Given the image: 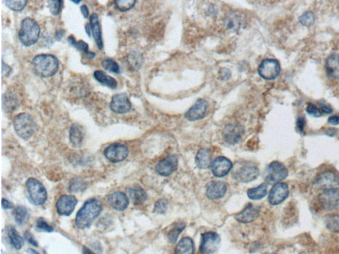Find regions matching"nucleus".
Wrapping results in <instances>:
<instances>
[{"label": "nucleus", "mask_w": 339, "mask_h": 254, "mask_svg": "<svg viewBox=\"0 0 339 254\" xmlns=\"http://www.w3.org/2000/svg\"><path fill=\"white\" fill-rule=\"evenodd\" d=\"M103 205L97 199H92L87 201L77 213L76 225L80 229H85L91 226L92 222L101 213Z\"/></svg>", "instance_id": "1"}, {"label": "nucleus", "mask_w": 339, "mask_h": 254, "mask_svg": "<svg viewBox=\"0 0 339 254\" xmlns=\"http://www.w3.org/2000/svg\"><path fill=\"white\" fill-rule=\"evenodd\" d=\"M32 64L35 72L39 76L51 77L58 72L59 62L51 54H40L33 58Z\"/></svg>", "instance_id": "2"}, {"label": "nucleus", "mask_w": 339, "mask_h": 254, "mask_svg": "<svg viewBox=\"0 0 339 254\" xmlns=\"http://www.w3.org/2000/svg\"><path fill=\"white\" fill-rule=\"evenodd\" d=\"M40 35L39 25L33 19L27 18L22 21L19 38L21 43L26 47L35 45Z\"/></svg>", "instance_id": "3"}, {"label": "nucleus", "mask_w": 339, "mask_h": 254, "mask_svg": "<svg viewBox=\"0 0 339 254\" xmlns=\"http://www.w3.org/2000/svg\"><path fill=\"white\" fill-rule=\"evenodd\" d=\"M14 126L16 133L24 140L31 138L37 129L34 119L26 113H20L15 117Z\"/></svg>", "instance_id": "4"}, {"label": "nucleus", "mask_w": 339, "mask_h": 254, "mask_svg": "<svg viewBox=\"0 0 339 254\" xmlns=\"http://www.w3.org/2000/svg\"><path fill=\"white\" fill-rule=\"evenodd\" d=\"M26 188L31 202L35 205H42L47 199V193L45 187L41 182L31 178L26 182Z\"/></svg>", "instance_id": "5"}, {"label": "nucleus", "mask_w": 339, "mask_h": 254, "mask_svg": "<svg viewBox=\"0 0 339 254\" xmlns=\"http://www.w3.org/2000/svg\"><path fill=\"white\" fill-rule=\"evenodd\" d=\"M259 174V170L257 165L250 161H246L236 167L233 172V177L238 182L248 183L256 179Z\"/></svg>", "instance_id": "6"}, {"label": "nucleus", "mask_w": 339, "mask_h": 254, "mask_svg": "<svg viewBox=\"0 0 339 254\" xmlns=\"http://www.w3.org/2000/svg\"><path fill=\"white\" fill-rule=\"evenodd\" d=\"M319 202L324 209L327 211L338 209L339 207V190L337 188L328 189L318 197Z\"/></svg>", "instance_id": "7"}, {"label": "nucleus", "mask_w": 339, "mask_h": 254, "mask_svg": "<svg viewBox=\"0 0 339 254\" xmlns=\"http://www.w3.org/2000/svg\"><path fill=\"white\" fill-rule=\"evenodd\" d=\"M221 238L218 234L208 232L202 234L200 249L202 253H213L218 249Z\"/></svg>", "instance_id": "8"}, {"label": "nucleus", "mask_w": 339, "mask_h": 254, "mask_svg": "<svg viewBox=\"0 0 339 254\" xmlns=\"http://www.w3.org/2000/svg\"><path fill=\"white\" fill-rule=\"evenodd\" d=\"M280 72L279 62L274 59L264 60L259 68V75L267 80H273L276 79L279 75Z\"/></svg>", "instance_id": "9"}, {"label": "nucleus", "mask_w": 339, "mask_h": 254, "mask_svg": "<svg viewBox=\"0 0 339 254\" xmlns=\"http://www.w3.org/2000/svg\"><path fill=\"white\" fill-rule=\"evenodd\" d=\"M104 155L109 161L114 163L124 160L129 155L127 146L119 143L111 144L104 151Z\"/></svg>", "instance_id": "10"}, {"label": "nucleus", "mask_w": 339, "mask_h": 254, "mask_svg": "<svg viewBox=\"0 0 339 254\" xmlns=\"http://www.w3.org/2000/svg\"><path fill=\"white\" fill-rule=\"evenodd\" d=\"M288 174V171L285 165L279 161H273L268 167L267 180L270 183L276 184L285 180Z\"/></svg>", "instance_id": "11"}, {"label": "nucleus", "mask_w": 339, "mask_h": 254, "mask_svg": "<svg viewBox=\"0 0 339 254\" xmlns=\"http://www.w3.org/2000/svg\"><path fill=\"white\" fill-rule=\"evenodd\" d=\"M289 189L287 184L284 183H276L271 189L269 196V201L271 205L281 204L288 198Z\"/></svg>", "instance_id": "12"}, {"label": "nucleus", "mask_w": 339, "mask_h": 254, "mask_svg": "<svg viewBox=\"0 0 339 254\" xmlns=\"http://www.w3.org/2000/svg\"><path fill=\"white\" fill-rule=\"evenodd\" d=\"M77 203L78 200L73 195H62L56 203V211L60 215L70 216Z\"/></svg>", "instance_id": "13"}, {"label": "nucleus", "mask_w": 339, "mask_h": 254, "mask_svg": "<svg viewBox=\"0 0 339 254\" xmlns=\"http://www.w3.org/2000/svg\"><path fill=\"white\" fill-rule=\"evenodd\" d=\"M315 184L318 188L323 190L336 188L339 185V177L334 172L326 171L318 176Z\"/></svg>", "instance_id": "14"}, {"label": "nucleus", "mask_w": 339, "mask_h": 254, "mask_svg": "<svg viewBox=\"0 0 339 254\" xmlns=\"http://www.w3.org/2000/svg\"><path fill=\"white\" fill-rule=\"evenodd\" d=\"M178 164V157L175 155H170L159 161L156 167L157 173L164 177L169 176L177 170Z\"/></svg>", "instance_id": "15"}, {"label": "nucleus", "mask_w": 339, "mask_h": 254, "mask_svg": "<svg viewBox=\"0 0 339 254\" xmlns=\"http://www.w3.org/2000/svg\"><path fill=\"white\" fill-rule=\"evenodd\" d=\"M208 107L206 101L200 99L186 113V118L190 121L200 120L206 116Z\"/></svg>", "instance_id": "16"}, {"label": "nucleus", "mask_w": 339, "mask_h": 254, "mask_svg": "<svg viewBox=\"0 0 339 254\" xmlns=\"http://www.w3.org/2000/svg\"><path fill=\"white\" fill-rule=\"evenodd\" d=\"M110 108L115 113H125L130 111L131 104L126 94H116L112 98Z\"/></svg>", "instance_id": "17"}, {"label": "nucleus", "mask_w": 339, "mask_h": 254, "mask_svg": "<svg viewBox=\"0 0 339 254\" xmlns=\"http://www.w3.org/2000/svg\"><path fill=\"white\" fill-rule=\"evenodd\" d=\"M211 167L213 175L217 178H223L227 176L233 168V164L229 159L225 157H218L213 161Z\"/></svg>", "instance_id": "18"}, {"label": "nucleus", "mask_w": 339, "mask_h": 254, "mask_svg": "<svg viewBox=\"0 0 339 254\" xmlns=\"http://www.w3.org/2000/svg\"><path fill=\"white\" fill-rule=\"evenodd\" d=\"M243 134L244 129L241 126L229 125L224 129L223 138L227 143L235 144L239 141Z\"/></svg>", "instance_id": "19"}, {"label": "nucleus", "mask_w": 339, "mask_h": 254, "mask_svg": "<svg viewBox=\"0 0 339 254\" xmlns=\"http://www.w3.org/2000/svg\"><path fill=\"white\" fill-rule=\"evenodd\" d=\"M109 204L117 211H123L127 209L129 205V199L124 193L117 192L109 195L108 197Z\"/></svg>", "instance_id": "20"}, {"label": "nucleus", "mask_w": 339, "mask_h": 254, "mask_svg": "<svg viewBox=\"0 0 339 254\" xmlns=\"http://www.w3.org/2000/svg\"><path fill=\"white\" fill-rule=\"evenodd\" d=\"M260 210L259 207L249 204L243 211L236 214V220L242 223H250L258 218Z\"/></svg>", "instance_id": "21"}, {"label": "nucleus", "mask_w": 339, "mask_h": 254, "mask_svg": "<svg viewBox=\"0 0 339 254\" xmlns=\"http://www.w3.org/2000/svg\"><path fill=\"white\" fill-rule=\"evenodd\" d=\"M227 189V185L224 182L211 183L207 189V196L212 200L221 199L225 195Z\"/></svg>", "instance_id": "22"}, {"label": "nucleus", "mask_w": 339, "mask_h": 254, "mask_svg": "<svg viewBox=\"0 0 339 254\" xmlns=\"http://www.w3.org/2000/svg\"><path fill=\"white\" fill-rule=\"evenodd\" d=\"M85 138L83 128L78 123H74L70 129V141L72 145L79 148L83 144Z\"/></svg>", "instance_id": "23"}, {"label": "nucleus", "mask_w": 339, "mask_h": 254, "mask_svg": "<svg viewBox=\"0 0 339 254\" xmlns=\"http://www.w3.org/2000/svg\"><path fill=\"white\" fill-rule=\"evenodd\" d=\"M91 28L94 40L100 50L103 49L104 44L102 41L101 26L97 14H93L91 17Z\"/></svg>", "instance_id": "24"}, {"label": "nucleus", "mask_w": 339, "mask_h": 254, "mask_svg": "<svg viewBox=\"0 0 339 254\" xmlns=\"http://www.w3.org/2000/svg\"><path fill=\"white\" fill-rule=\"evenodd\" d=\"M326 72L330 78H339V55L332 54L326 59Z\"/></svg>", "instance_id": "25"}, {"label": "nucleus", "mask_w": 339, "mask_h": 254, "mask_svg": "<svg viewBox=\"0 0 339 254\" xmlns=\"http://www.w3.org/2000/svg\"><path fill=\"white\" fill-rule=\"evenodd\" d=\"M211 157L210 152L206 148L200 149L196 156V163L198 168L208 169L211 165Z\"/></svg>", "instance_id": "26"}, {"label": "nucleus", "mask_w": 339, "mask_h": 254, "mask_svg": "<svg viewBox=\"0 0 339 254\" xmlns=\"http://www.w3.org/2000/svg\"><path fill=\"white\" fill-rule=\"evenodd\" d=\"M127 192L129 198L133 201L135 205L143 204L147 198V195H146V192L140 187L127 189Z\"/></svg>", "instance_id": "27"}, {"label": "nucleus", "mask_w": 339, "mask_h": 254, "mask_svg": "<svg viewBox=\"0 0 339 254\" xmlns=\"http://www.w3.org/2000/svg\"><path fill=\"white\" fill-rule=\"evenodd\" d=\"M94 75L96 80L104 86H108V87L112 88V89H115L118 86V82H117L116 79L106 74V73L101 70H96L94 72Z\"/></svg>", "instance_id": "28"}, {"label": "nucleus", "mask_w": 339, "mask_h": 254, "mask_svg": "<svg viewBox=\"0 0 339 254\" xmlns=\"http://www.w3.org/2000/svg\"><path fill=\"white\" fill-rule=\"evenodd\" d=\"M194 252V242L191 238L186 237L178 243L176 253L192 254Z\"/></svg>", "instance_id": "29"}, {"label": "nucleus", "mask_w": 339, "mask_h": 254, "mask_svg": "<svg viewBox=\"0 0 339 254\" xmlns=\"http://www.w3.org/2000/svg\"><path fill=\"white\" fill-rule=\"evenodd\" d=\"M3 109L6 113H12L18 106V100L14 94L8 93L3 96Z\"/></svg>", "instance_id": "30"}, {"label": "nucleus", "mask_w": 339, "mask_h": 254, "mask_svg": "<svg viewBox=\"0 0 339 254\" xmlns=\"http://www.w3.org/2000/svg\"><path fill=\"white\" fill-rule=\"evenodd\" d=\"M244 22V17L238 12H234L230 14L226 20L228 28L231 30H236L239 29Z\"/></svg>", "instance_id": "31"}, {"label": "nucleus", "mask_w": 339, "mask_h": 254, "mask_svg": "<svg viewBox=\"0 0 339 254\" xmlns=\"http://www.w3.org/2000/svg\"><path fill=\"white\" fill-rule=\"evenodd\" d=\"M268 194V186L264 183L258 188L250 189L248 190L247 195L251 200H260L264 198Z\"/></svg>", "instance_id": "32"}, {"label": "nucleus", "mask_w": 339, "mask_h": 254, "mask_svg": "<svg viewBox=\"0 0 339 254\" xmlns=\"http://www.w3.org/2000/svg\"><path fill=\"white\" fill-rule=\"evenodd\" d=\"M8 235H9L10 241L15 248L17 249H22L24 245V240L19 234L18 231L13 227L8 228Z\"/></svg>", "instance_id": "33"}, {"label": "nucleus", "mask_w": 339, "mask_h": 254, "mask_svg": "<svg viewBox=\"0 0 339 254\" xmlns=\"http://www.w3.org/2000/svg\"><path fill=\"white\" fill-rule=\"evenodd\" d=\"M87 183L81 178H74V179L71 180L70 183H69L68 190L70 192H83L87 190Z\"/></svg>", "instance_id": "34"}, {"label": "nucleus", "mask_w": 339, "mask_h": 254, "mask_svg": "<svg viewBox=\"0 0 339 254\" xmlns=\"http://www.w3.org/2000/svg\"><path fill=\"white\" fill-rule=\"evenodd\" d=\"M324 221L327 229L332 232H339V215H326L324 218Z\"/></svg>", "instance_id": "35"}, {"label": "nucleus", "mask_w": 339, "mask_h": 254, "mask_svg": "<svg viewBox=\"0 0 339 254\" xmlns=\"http://www.w3.org/2000/svg\"><path fill=\"white\" fill-rule=\"evenodd\" d=\"M27 210L24 206H18L14 211L15 220L19 225H22L26 221L27 217Z\"/></svg>", "instance_id": "36"}, {"label": "nucleus", "mask_w": 339, "mask_h": 254, "mask_svg": "<svg viewBox=\"0 0 339 254\" xmlns=\"http://www.w3.org/2000/svg\"><path fill=\"white\" fill-rule=\"evenodd\" d=\"M8 8L14 12H22L26 7L27 0H5Z\"/></svg>", "instance_id": "37"}, {"label": "nucleus", "mask_w": 339, "mask_h": 254, "mask_svg": "<svg viewBox=\"0 0 339 254\" xmlns=\"http://www.w3.org/2000/svg\"><path fill=\"white\" fill-rule=\"evenodd\" d=\"M185 227L186 224L183 223V222H179V223L176 224L173 229L170 231L168 236L170 242L173 243L177 242L179 235L181 234V233L183 232Z\"/></svg>", "instance_id": "38"}, {"label": "nucleus", "mask_w": 339, "mask_h": 254, "mask_svg": "<svg viewBox=\"0 0 339 254\" xmlns=\"http://www.w3.org/2000/svg\"><path fill=\"white\" fill-rule=\"evenodd\" d=\"M68 41L71 45L76 48V49L79 50V51L83 52V53L87 54V56L89 55L90 52H91L89 51V45H88L84 41H79L76 42V39L72 36L68 37Z\"/></svg>", "instance_id": "39"}, {"label": "nucleus", "mask_w": 339, "mask_h": 254, "mask_svg": "<svg viewBox=\"0 0 339 254\" xmlns=\"http://www.w3.org/2000/svg\"><path fill=\"white\" fill-rule=\"evenodd\" d=\"M102 66L109 72L116 73H120V68H119L118 63L115 62L114 60L110 59V58H107V59L102 61Z\"/></svg>", "instance_id": "40"}, {"label": "nucleus", "mask_w": 339, "mask_h": 254, "mask_svg": "<svg viewBox=\"0 0 339 254\" xmlns=\"http://www.w3.org/2000/svg\"><path fill=\"white\" fill-rule=\"evenodd\" d=\"M136 1L137 0H116V6L119 11L127 12L133 8Z\"/></svg>", "instance_id": "41"}, {"label": "nucleus", "mask_w": 339, "mask_h": 254, "mask_svg": "<svg viewBox=\"0 0 339 254\" xmlns=\"http://www.w3.org/2000/svg\"><path fill=\"white\" fill-rule=\"evenodd\" d=\"M299 20L303 26L310 27L315 22V16L312 12H306L301 15Z\"/></svg>", "instance_id": "42"}, {"label": "nucleus", "mask_w": 339, "mask_h": 254, "mask_svg": "<svg viewBox=\"0 0 339 254\" xmlns=\"http://www.w3.org/2000/svg\"><path fill=\"white\" fill-rule=\"evenodd\" d=\"M49 9L54 16H57L61 10L62 0H49Z\"/></svg>", "instance_id": "43"}, {"label": "nucleus", "mask_w": 339, "mask_h": 254, "mask_svg": "<svg viewBox=\"0 0 339 254\" xmlns=\"http://www.w3.org/2000/svg\"><path fill=\"white\" fill-rule=\"evenodd\" d=\"M37 228L42 232H53V228L51 227L47 222L45 221L43 218H39L37 222Z\"/></svg>", "instance_id": "44"}, {"label": "nucleus", "mask_w": 339, "mask_h": 254, "mask_svg": "<svg viewBox=\"0 0 339 254\" xmlns=\"http://www.w3.org/2000/svg\"><path fill=\"white\" fill-rule=\"evenodd\" d=\"M167 209V201L164 199H159L154 205V211L159 214H163Z\"/></svg>", "instance_id": "45"}, {"label": "nucleus", "mask_w": 339, "mask_h": 254, "mask_svg": "<svg viewBox=\"0 0 339 254\" xmlns=\"http://www.w3.org/2000/svg\"><path fill=\"white\" fill-rule=\"evenodd\" d=\"M307 113L311 116L315 117H320L322 115V111L321 109L315 106L312 104H309L307 105L306 108Z\"/></svg>", "instance_id": "46"}, {"label": "nucleus", "mask_w": 339, "mask_h": 254, "mask_svg": "<svg viewBox=\"0 0 339 254\" xmlns=\"http://www.w3.org/2000/svg\"><path fill=\"white\" fill-rule=\"evenodd\" d=\"M25 238H26L27 242L30 243L31 244L34 245L35 247H38V242H37L34 236L30 232H26L25 233Z\"/></svg>", "instance_id": "47"}, {"label": "nucleus", "mask_w": 339, "mask_h": 254, "mask_svg": "<svg viewBox=\"0 0 339 254\" xmlns=\"http://www.w3.org/2000/svg\"><path fill=\"white\" fill-rule=\"evenodd\" d=\"M219 73H220L221 77L223 79H229L230 76H231V72L227 68L222 69Z\"/></svg>", "instance_id": "48"}, {"label": "nucleus", "mask_w": 339, "mask_h": 254, "mask_svg": "<svg viewBox=\"0 0 339 254\" xmlns=\"http://www.w3.org/2000/svg\"><path fill=\"white\" fill-rule=\"evenodd\" d=\"M328 123L332 125H339V115H334L330 117L328 119Z\"/></svg>", "instance_id": "49"}, {"label": "nucleus", "mask_w": 339, "mask_h": 254, "mask_svg": "<svg viewBox=\"0 0 339 254\" xmlns=\"http://www.w3.org/2000/svg\"><path fill=\"white\" fill-rule=\"evenodd\" d=\"M2 207L5 209H11L14 208V205L11 202H10L9 201H8L7 199H2Z\"/></svg>", "instance_id": "50"}, {"label": "nucleus", "mask_w": 339, "mask_h": 254, "mask_svg": "<svg viewBox=\"0 0 339 254\" xmlns=\"http://www.w3.org/2000/svg\"><path fill=\"white\" fill-rule=\"evenodd\" d=\"M305 124V121L304 119L300 118L298 119V121H297L296 125L299 131L303 132V129H304Z\"/></svg>", "instance_id": "51"}, {"label": "nucleus", "mask_w": 339, "mask_h": 254, "mask_svg": "<svg viewBox=\"0 0 339 254\" xmlns=\"http://www.w3.org/2000/svg\"><path fill=\"white\" fill-rule=\"evenodd\" d=\"M80 10H81V14H83V17H84V18H89V8H88L87 6L83 5L82 6H81Z\"/></svg>", "instance_id": "52"}, {"label": "nucleus", "mask_w": 339, "mask_h": 254, "mask_svg": "<svg viewBox=\"0 0 339 254\" xmlns=\"http://www.w3.org/2000/svg\"><path fill=\"white\" fill-rule=\"evenodd\" d=\"M2 68H3V75H10V73L12 71V68H10V66H8V65H6L3 63V66H2Z\"/></svg>", "instance_id": "53"}, {"label": "nucleus", "mask_w": 339, "mask_h": 254, "mask_svg": "<svg viewBox=\"0 0 339 254\" xmlns=\"http://www.w3.org/2000/svg\"><path fill=\"white\" fill-rule=\"evenodd\" d=\"M321 110L322 112L325 113H327V114H329V113H331L332 112V108H330V106H322Z\"/></svg>", "instance_id": "54"}, {"label": "nucleus", "mask_w": 339, "mask_h": 254, "mask_svg": "<svg viewBox=\"0 0 339 254\" xmlns=\"http://www.w3.org/2000/svg\"><path fill=\"white\" fill-rule=\"evenodd\" d=\"M64 35V33L63 32V31H56V35H55V37H56V40H57V41H60V40H61L62 37H63Z\"/></svg>", "instance_id": "55"}, {"label": "nucleus", "mask_w": 339, "mask_h": 254, "mask_svg": "<svg viewBox=\"0 0 339 254\" xmlns=\"http://www.w3.org/2000/svg\"><path fill=\"white\" fill-rule=\"evenodd\" d=\"M91 27H89V25H86L85 27V29L86 31H87L88 35H89V37H91Z\"/></svg>", "instance_id": "56"}, {"label": "nucleus", "mask_w": 339, "mask_h": 254, "mask_svg": "<svg viewBox=\"0 0 339 254\" xmlns=\"http://www.w3.org/2000/svg\"><path fill=\"white\" fill-rule=\"evenodd\" d=\"M83 253H93L91 250H89V249L87 248V247H83Z\"/></svg>", "instance_id": "57"}, {"label": "nucleus", "mask_w": 339, "mask_h": 254, "mask_svg": "<svg viewBox=\"0 0 339 254\" xmlns=\"http://www.w3.org/2000/svg\"><path fill=\"white\" fill-rule=\"evenodd\" d=\"M27 252L29 253H38L37 251L33 250L32 249H29L27 251Z\"/></svg>", "instance_id": "58"}, {"label": "nucleus", "mask_w": 339, "mask_h": 254, "mask_svg": "<svg viewBox=\"0 0 339 254\" xmlns=\"http://www.w3.org/2000/svg\"><path fill=\"white\" fill-rule=\"evenodd\" d=\"M71 2H72L73 3L76 4H78L80 3L82 0H70Z\"/></svg>", "instance_id": "59"}]
</instances>
